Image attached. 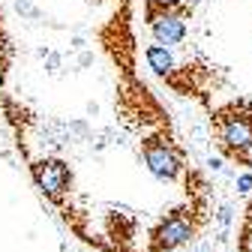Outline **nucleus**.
Wrapping results in <instances>:
<instances>
[{
	"label": "nucleus",
	"instance_id": "nucleus-1",
	"mask_svg": "<svg viewBox=\"0 0 252 252\" xmlns=\"http://www.w3.org/2000/svg\"><path fill=\"white\" fill-rule=\"evenodd\" d=\"M216 129L222 147L240 159H246V153L252 150V111L243 105H231L216 117Z\"/></svg>",
	"mask_w": 252,
	"mask_h": 252
},
{
	"label": "nucleus",
	"instance_id": "nucleus-3",
	"mask_svg": "<svg viewBox=\"0 0 252 252\" xmlns=\"http://www.w3.org/2000/svg\"><path fill=\"white\" fill-rule=\"evenodd\" d=\"M141 153H144V162L150 168L153 177H159V180H174L180 174V156L174 153V147L162 138H147L141 144Z\"/></svg>",
	"mask_w": 252,
	"mask_h": 252
},
{
	"label": "nucleus",
	"instance_id": "nucleus-7",
	"mask_svg": "<svg viewBox=\"0 0 252 252\" xmlns=\"http://www.w3.org/2000/svg\"><path fill=\"white\" fill-rule=\"evenodd\" d=\"M237 192H240V195H249V192H252V171H246V174L237 177Z\"/></svg>",
	"mask_w": 252,
	"mask_h": 252
},
{
	"label": "nucleus",
	"instance_id": "nucleus-5",
	"mask_svg": "<svg viewBox=\"0 0 252 252\" xmlns=\"http://www.w3.org/2000/svg\"><path fill=\"white\" fill-rule=\"evenodd\" d=\"M150 27H153L156 42L165 45V48L186 39V21H183L180 15H156V18L150 21Z\"/></svg>",
	"mask_w": 252,
	"mask_h": 252
},
{
	"label": "nucleus",
	"instance_id": "nucleus-2",
	"mask_svg": "<svg viewBox=\"0 0 252 252\" xmlns=\"http://www.w3.org/2000/svg\"><path fill=\"white\" fill-rule=\"evenodd\" d=\"M195 234V222L192 216H186V210H177L171 213L165 222H159V228L153 231L150 237V252H171L183 243H189Z\"/></svg>",
	"mask_w": 252,
	"mask_h": 252
},
{
	"label": "nucleus",
	"instance_id": "nucleus-6",
	"mask_svg": "<svg viewBox=\"0 0 252 252\" xmlns=\"http://www.w3.org/2000/svg\"><path fill=\"white\" fill-rule=\"evenodd\" d=\"M144 60H147V66H150L156 75H171V72H174V57H171V51H168L165 45H159V42H153V45L144 48Z\"/></svg>",
	"mask_w": 252,
	"mask_h": 252
},
{
	"label": "nucleus",
	"instance_id": "nucleus-4",
	"mask_svg": "<svg viewBox=\"0 0 252 252\" xmlns=\"http://www.w3.org/2000/svg\"><path fill=\"white\" fill-rule=\"evenodd\" d=\"M33 180H36V186L48 198H60L69 189L72 171H69L66 162H60V159H39L33 165Z\"/></svg>",
	"mask_w": 252,
	"mask_h": 252
},
{
	"label": "nucleus",
	"instance_id": "nucleus-8",
	"mask_svg": "<svg viewBox=\"0 0 252 252\" xmlns=\"http://www.w3.org/2000/svg\"><path fill=\"white\" fill-rule=\"evenodd\" d=\"M219 222H222V225L231 222V207H222V210H219Z\"/></svg>",
	"mask_w": 252,
	"mask_h": 252
}]
</instances>
